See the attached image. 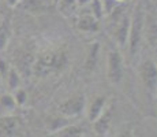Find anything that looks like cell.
<instances>
[{
    "label": "cell",
    "instance_id": "6da1fadb",
    "mask_svg": "<svg viewBox=\"0 0 157 137\" xmlns=\"http://www.w3.org/2000/svg\"><path fill=\"white\" fill-rule=\"evenodd\" d=\"M145 22H146V15L142 6L138 4L134 8L132 14L130 15V30H128V40H127V48L128 54L131 58H134L138 54L141 47V41L144 37L145 30Z\"/></svg>",
    "mask_w": 157,
    "mask_h": 137
},
{
    "label": "cell",
    "instance_id": "7a4b0ae2",
    "mask_svg": "<svg viewBox=\"0 0 157 137\" xmlns=\"http://www.w3.org/2000/svg\"><path fill=\"white\" fill-rule=\"evenodd\" d=\"M68 63V55L63 50L56 51H48L43 54L37 60L36 65V73L40 75H47L51 73L60 71L67 66Z\"/></svg>",
    "mask_w": 157,
    "mask_h": 137
},
{
    "label": "cell",
    "instance_id": "3957f363",
    "mask_svg": "<svg viewBox=\"0 0 157 137\" xmlns=\"http://www.w3.org/2000/svg\"><path fill=\"white\" fill-rule=\"evenodd\" d=\"M124 77V63L119 48H111L107 55V78L111 84H120Z\"/></svg>",
    "mask_w": 157,
    "mask_h": 137
},
{
    "label": "cell",
    "instance_id": "277c9868",
    "mask_svg": "<svg viewBox=\"0 0 157 137\" xmlns=\"http://www.w3.org/2000/svg\"><path fill=\"white\" fill-rule=\"evenodd\" d=\"M141 82L150 92L157 91V63L153 59H144L138 67Z\"/></svg>",
    "mask_w": 157,
    "mask_h": 137
},
{
    "label": "cell",
    "instance_id": "5b68a950",
    "mask_svg": "<svg viewBox=\"0 0 157 137\" xmlns=\"http://www.w3.org/2000/svg\"><path fill=\"white\" fill-rule=\"evenodd\" d=\"M86 108V97L83 93H75L71 97H68L67 100L60 104L59 111L62 115H66L68 118L77 117L81 112H83Z\"/></svg>",
    "mask_w": 157,
    "mask_h": 137
},
{
    "label": "cell",
    "instance_id": "8992f818",
    "mask_svg": "<svg viewBox=\"0 0 157 137\" xmlns=\"http://www.w3.org/2000/svg\"><path fill=\"white\" fill-rule=\"evenodd\" d=\"M128 30H130V15L124 13L116 22L112 23V30H111L113 41L116 42V45L119 48L127 47Z\"/></svg>",
    "mask_w": 157,
    "mask_h": 137
},
{
    "label": "cell",
    "instance_id": "52a82bcc",
    "mask_svg": "<svg viewBox=\"0 0 157 137\" xmlns=\"http://www.w3.org/2000/svg\"><path fill=\"white\" fill-rule=\"evenodd\" d=\"M113 111H115V104H107L105 108L102 110V112L100 114V117L93 122V127H94V132L97 135H105L108 133L112 123V118H113Z\"/></svg>",
    "mask_w": 157,
    "mask_h": 137
},
{
    "label": "cell",
    "instance_id": "ba28073f",
    "mask_svg": "<svg viewBox=\"0 0 157 137\" xmlns=\"http://www.w3.org/2000/svg\"><path fill=\"white\" fill-rule=\"evenodd\" d=\"M108 104V97L105 95H98V96H94L90 103L87 104L86 107V115H87V119L90 122H94L100 114L102 112V110L105 108V106Z\"/></svg>",
    "mask_w": 157,
    "mask_h": 137
},
{
    "label": "cell",
    "instance_id": "9c48e42d",
    "mask_svg": "<svg viewBox=\"0 0 157 137\" xmlns=\"http://www.w3.org/2000/svg\"><path fill=\"white\" fill-rule=\"evenodd\" d=\"M77 29L82 33H96L100 30V21L90 13L81 14L77 21Z\"/></svg>",
    "mask_w": 157,
    "mask_h": 137
},
{
    "label": "cell",
    "instance_id": "30bf717a",
    "mask_svg": "<svg viewBox=\"0 0 157 137\" xmlns=\"http://www.w3.org/2000/svg\"><path fill=\"white\" fill-rule=\"evenodd\" d=\"M98 55H100V42H93L89 47L86 59H85V69L87 71H93L98 63Z\"/></svg>",
    "mask_w": 157,
    "mask_h": 137
},
{
    "label": "cell",
    "instance_id": "8fae6325",
    "mask_svg": "<svg viewBox=\"0 0 157 137\" xmlns=\"http://www.w3.org/2000/svg\"><path fill=\"white\" fill-rule=\"evenodd\" d=\"M47 129L49 130V132L52 133H56L57 130L63 129L64 126H67V125L71 123L70 118L66 117V115H52V117H49L47 119Z\"/></svg>",
    "mask_w": 157,
    "mask_h": 137
},
{
    "label": "cell",
    "instance_id": "7c38bea8",
    "mask_svg": "<svg viewBox=\"0 0 157 137\" xmlns=\"http://www.w3.org/2000/svg\"><path fill=\"white\" fill-rule=\"evenodd\" d=\"M85 135V129L81 125L70 123L67 126H64L63 129L57 130L55 133L56 137H83Z\"/></svg>",
    "mask_w": 157,
    "mask_h": 137
},
{
    "label": "cell",
    "instance_id": "4fadbf2b",
    "mask_svg": "<svg viewBox=\"0 0 157 137\" xmlns=\"http://www.w3.org/2000/svg\"><path fill=\"white\" fill-rule=\"evenodd\" d=\"M17 108V102L11 93H2L0 95V112H10Z\"/></svg>",
    "mask_w": 157,
    "mask_h": 137
},
{
    "label": "cell",
    "instance_id": "5bb4252c",
    "mask_svg": "<svg viewBox=\"0 0 157 137\" xmlns=\"http://www.w3.org/2000/svg\"><path fill=\"white\" fill-rule=\"evenodd\" d=\"M78 3L77 0H59V11L63 17L68 18L77 11Z\"/></svg>",
    "mask_w": 157,
    "mask_h": 137
},
{
    "label": "cell",
    "instance_id": "9a60e30c",
    "mask_svg": "<svg viewBox=\"0 0 157 137\" xmlns=\"http://www.w3.org/2000/svg\"><path fill=\"white\" fill-rule=\"evenodd\" d=\"M10 36H11V27H10V21L7 18L0 25V50L6 48L8 40H10Z\"/></svg>",
    "mask_w": 157,
    "mask_h": 137
},
{
    "label": "cell",
    "instance_id": "2e32d148",
    "mask_svg": "<svg viewBox=\"0 0 157 137\" xmlns=\"http://www.w3.org/2000/svg\"><path fill=\"white\" fill-rule=\"evenodd\" d=\"M4 82L7 84V87H8V89L10 91L18 89L19 85H21V77H19V74H18L17 70L10 69V71H8V74H7V77H6Z\"/></svg>",
    "mask_w": 157,
    "mask_h": 137
},
{
    "label": "cell",
    "instance_id": "e0dca14e",
    "mask_svg": "<svg viewBox=\"0 0 157 137\" xmlns=\"http://www.w3.org/2000/svg\"><path fill=\"white\" fill-rule=\"evenodd\" d=\"M17 118L14 117H3L0 118V130L4 133H11L15 130V127H17Z\"/></svg>",
    "mask_w": 157,
    "mask_h": 137
},
{
    "label": "cell",
    "instance_id": "ac0fdd59",
    "mask_svg": "<svg viewBox=\"0 0 157 137\" xmlns=\"http://www.w3.org/2000/svg\"><path fill=\"white\" fill-rule=\"evenodd\" d=\"M146 40L155 50H157V23H150L146 30Z\"/></svg>",
    "mask_w": 157,
    "mask_h": 137
},
{
    "label": "cell",
    "instance_id": "d6986e66",
    "mask_svg": "<svg viewBox=\"0 0 157 137\" xmlns=\"http://www.w3.org/2000/svg\"><path fill=\"white\" fill-rule=\"evenodd\" d=\"M89 4H90V11H89V13L92 14L93 17H96L98 21H100L101 18L104 17V10H102L101 0H92Z\"/></svg>",
    "mask_w": 157,
    "mask_h": 137
},
{
    "label": "cell",
    "instance_id": "ffe728a7",
    "mask_svg": "<svg viewBox=\"0 0 157 137\" xmlns=\"http://www.w3.org/2000/svg\"><path fill=\"white\" fill-rule=\"evenodd\" d=\"M101 3H102V10H104V17L111 14L120 4L117 0H101Z\"/></svg>",
    "mask_w": 157,
    "mask_h": 137
},
{
    "label": "cell",
    "instance_id": "44dd1931",
    "mask_svg": "<svg viewBox=\"0 0 157 137\" xmlns=\"http://www.w3.org/2000/svg\"><path fill=\"white\" fill-rule=\"evenodd\" d=\"M14 99H15V102H17V106H23L26 103V100H28V93H26L25 89L18 88L14 92Z\"/></svg>",
    "mask_w": 157,
    "mask_h": 137
},
{
    "label": "cell",
    "instance_id": "7402d4cb",
    "mask_svg": "<svg viewBox=\"0 0 157 137\" xmlns=\"http://www.w3.org/2000/svg\"><path fill=\"white\" fill-rule=\"evenodd\" d=\"M10 66H8V63L6 62V60H3V59H0V78L3 80V82H4L6 80V77H7V74H8V71H10Z\"/></svg>",
    "mask_w": 157,
    "mask_h": 137
},
{
    "label": "cell",
    "instance_id": "603a6c76",
    "mask_svg": "<svg viewBox=\"0 0 157 137\" xmlns=\"http://www.w3.org/2000/svg\"><path fill=\"white\" fill-rule=\"evenodd\" d=\"M90 2H92V0H77L78 7H83V6H87Z\"/></svg>",
    "mask_w": 157,
    "mask_h": 137
},
{
    "label": "cell",
    "instance_id": "cb8c5ba5",
    "mask_svg": "<svg viewBox=\"0 0 157 137\" xmlns=\"http://www.w3.org/2000/svg\"><path fill=\"white\" fill-rule=\"evenodd\" d=\"M7 2V4L10 6V7H15V6L19 3V0H6Z\"/></svg>",
    "mask_w": 157,
    "mask_h": 137
},
{
    "label": "cell",
    "instance_id": "d4e9b609",
    "mask_svg": "<svg viewBox=\"0 0 157 137\" xmlns=\"http://www.w3.org/2000/svg\"><path fill=\"white\" fill-rule=\"evenodd\" d=\"M117 137H131V130H124V132L120 133Z\"/></svg>",
    "mask_w": 157,
    "mask_h": 137
},
{
    "label": "cell",
    "instance_id": "484cf974",
    "mask_svg": "<svg viewBox=\"0 0 157 137\" xmlns=\"http://www.w3.org/2000/svg\"><path fill=\"white\" fill-rule=\"evenodd\" d=\"M155 59H156V60H155V62L157 63V50H155Z\"/></svg>",
    "mask_w": 157,
    "mask_h": 137
},
{
    "label": "cell",
    "instance_id": "4316f807",
    "mask_svg": "<svg viewBox=\"0 0 157 137\" xmlns=\"http://www.w3.org/2000/svg\"><path fill=\"white\" fill-rule=\"evenodd\" d=\"M47 137H56V136H55V133H52V135H48Z\"/></svg>",
    "mask_w": 157,
    "mask_h": 137
},
{
    "label": "cell",
    "instance_id": "83f0119b",
    "mask_svg": "<svg viewBox=\"0 0 157 137\" xmlns=\"http://www.w3.org/2000/svg\"><path fill=\"white\" fill-rule=\"evenodd\" d=\"M119 3H124V2H127V0H117Z\"/></svg>",
    "mask_w": 157,
    "mask_h": 137
},
{
    "label": "cell",
    "instance_id": "f1b7e54d",
    "mask_svg": "<svg viewBox=\"0 0 157 137\" xmlns=\"http://www.w3.org/2000/svg\"><path fill=\"white\" fill-rule=\"evenodd\" d=\"M2 85H3V80L0 78V88H2Z\"/></svg>",
    "mask_w": 157,
    "mask_h": 137
}]
</instances>
